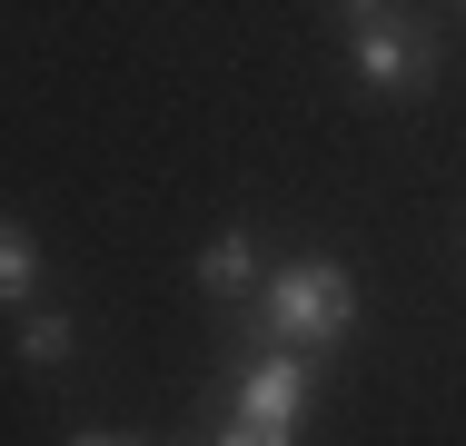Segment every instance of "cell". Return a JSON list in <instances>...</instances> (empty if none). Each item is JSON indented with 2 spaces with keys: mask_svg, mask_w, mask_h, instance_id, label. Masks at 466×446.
Segmentation results:
<instances>
[{
  "mask_svg": "<svg viewBox=\"0 0 466 446\" xmlns=\"http://www.w3.org/2000/svg\"><path fill=\"white\" fill-rule=\"evenodd\" d=\"M358 80L377 99H417L437 80V30H417V20H358Z\"/></svg>",
  "mask_w": 466,
  "mask_h": 446,
  "instance_id": "3957f363",
  "label": "cell"
},
{
  "mask_svg": "<svg viewBox=\"0 0 466 446\" xmlns=\"http://www.w3.org/2000/svg\"><path fill=\"white\" fill-rule=\"evenodd\" d=\"M308 397H318L308 348H258V357H238V367H228V427H218V446H298Z\"/></svg>",
  "mask_w": 466,
  "mask_h": 446,
  "instance_id": "6da1fadb",
  "label": "cell"
},
{
  "mask_svg": "<svg viewBox=\"0 0 466 446\" xmlns=\"http://www.w3.org/2000/svg\"><path fill=\"white\" fill-rule=\"evenodd\" d=\"M457 10H466V0H457Z\"/></svg>",
  "mask_w": 466,
  "mask_h": 446,
  "instance_id": "9c48e42d",
  "label": "cell"
},
{
  "mask_svg": "<svg viewBox=\"0 0 466 446\" xmlns=\"http://www.w3.org/2000/svg\"><path fill=\"white\" fill-rule=\"evenodd\" d=\"M70 446H129V437H70Z\"/></svg>",
  "mask_w": 466,
  "mask_h": 446,
  "instance_id": "ba28073f",
  "label": "cell"
},
{
  "mask_svg": "<svg viewBox=\"0 0 466 446\" xmlns=\"http://www.w3.org/2000/svg\"><path fill=\"white\" fill-rule=\"evenodd\" d=\"M338 10H348V20H387V0H338Z\"/></svg>",
  "mask_w": 466,
  "mask_h": 446,
  "instance_id": "52a82bcc",
  "label": "cell"
},
{
  "mask_svg": "<svg viewBox=\"0 0 466 446\" xmlns=\"http://www.w3.org/2000/svg\"><path fill=\"white\" fill-rule=\"evenodd\" d=\"M198 288H208V298H238V288H258V248H248L238 228H228V238H208V248H198Z\"/></svg>",
  "mask_w": 466,
  "mask_h": 446,
  "instance_id": "277c9868",
  "label": "cell"
},
{
  "mask_svg": "<svg viewBox=\"0 0 466 446\" xmlns=\"http://www.w3.org/2000/svg\"><path fill=\"white\" fill-rule=\"evenodd\" d=\"M30 288H40V248L20 218H0V308H30Z\"/></svg>",
  "mask_w": 466,
  "mask_h": 446,
  "instance_id": "5b68a950",
  "label": "cell"
},
{
  "mask_svg": "<svg viewBox=\"0 0 466 446\" xmlns=\"http://www.w3.org/2000/svg\"><path fill=\"white\" fill-rule=\"evenodd\" d=\"M20 357H30V367H60V357H80V328H70L60 308H30V318H20Z\"/></svg>",
  "mask_w": 466,
  "mask_h": 446,
  "instance_id": "8992f818",
  "label": "cell"
},
{
  "mask_svg": "<svg viewBox=\"0 0 466 446\" xmlns=\"http://www.w3.org/2000/svg\"><path fill=\"white\" fill-rule=\"evenodd\" d=\"M358 328V278L338 258H298V268H279V278H258V338L268 348H338Z\"/></svg>",
  "mask_w": 466,
  "mask_h": 446,
  "instance_id": "7a4b0ae2",
  "label": "cell"
}]
</instances>
